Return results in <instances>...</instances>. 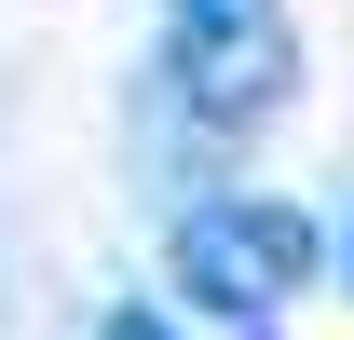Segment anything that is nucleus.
I'll list each match as a JSON object with an SVG mask.
<instances>
[{
    "instance_id": "obj_2",
    "label": "nucleus",
    "mask_w": 354,
    "mask_h": 340,
    "mask_svg": "<svg viewBox=\"0 0 354 340\" xmlns=\"http://www.w3.org/2000/svg\"><path fill=\"white\" fill-rule=\"evenodd\" d=\"M286 82H300V41H286L272 0H177V28H164V95H177L205 136L272 123Z\"/></svg>"
},
{
    "instance_id": "obj_4",
    "label": "nucleus",
    "mask_w": 354,
    "mask_h": 340,
    "mask_svg": "<svg viewBox=\"0 0 354 340\" xmlns=\"http://www.w3.org/2000/svg\"><path fill=\"white\" fill-rule=\"evenodd\" d=\"M341 272H354V232H341Z\"/></svg>"
},
{
    "instance_id": "obj_1",
    "label": "nucleus",
    "mask_w": 354,
    "mask_h": 340,
    "mask_svg": "<svg viewBox=\"0 0 354 340\" xmlns=\"http://www.w3.org/2000/svg\"><path fill=\"white\" fill-rule=\"evenodd\" d=\"M164 258H177V299H205L232 327H272V313L327 272V232H313L300 205H272V191H205V205L177 218Z\"/></svg>"
},
{
    "instance_id": "obj_3",
    "label": "nucleus",
    "mask_w": 354,
    "mask_h": 340,
    "mask_svg": "<svg viewBox=\"0 0 354 340\" xmlns=\"http://www.w3.org/2000/svg\"><path fill=\"white\" fill-rule=\"evenodd\" d=\"M95 340H177V327H164V313H150V299H123V313H109V327H95Z\"/></svg>"
}]
</instances>
